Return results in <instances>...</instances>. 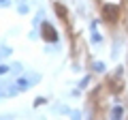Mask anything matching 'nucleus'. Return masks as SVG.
Segmentation results:
<instances>
[{"instance_id":"nucleus-1","label":"nucleus","mask_w":128,"mask_h":120,"mask_svg":"<svg viewBox=\"0 0 128 120\" xmlns=\"http://www.w3.org/2000/svg\"><path fill=\"white\" fill-rule=\"evenodd\" d=\"M43 32H45V39H47V41H49V39L54 41V39H56V34H54V28H49L47 24L43 26Z\"/></svg>"}]
</instances>
